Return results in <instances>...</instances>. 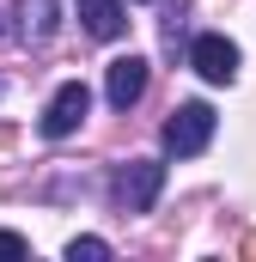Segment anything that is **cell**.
Returning <instances> with one entry per match:
<instances>
[{"label": "cell", "mask_w": 256, "mask_h": 262, "mask_svg": "<svg viewBox=\"0 0 256 262\" xmlns=\"http://www.w3.org/2000/svg\"><path fill=\"white\" fill-rule=\"evenodd\" d=\"M159 189H165V165L159 159H128V165H116V177H110V195H116L122 213H146L159 201Z\"/></svg>", "instance_id": "obj_1"}, {"label": "cell", "mask_w": 256, "mask_h": 262, "mask_svg": "<svg viewBox=\"0 0 256 262\" xmlns=\"http://www.w3.org/2000/svg\"><path fill=\"white\" fill-rule=\"evenodd\" d=\"M0 31H6V25H0Z\"/></svg>", "instance_id": "obj_11"}, {"label": "cell", "mask_w": 256, "mask_h": 262, "mask_svg": "<svg viewBox=\"0 0 256 262\" xmlns=\"http://www.w3.org/2000/svg\"><path fill=\"white\" fill-rule=\"evenodd\" d=\"M86 110H92V92H86L79 79H67V85H55V98L43 104V122H37V128L49 134V140H67V134L86 122Z\"/></svg>", "instance_id": "obj_4"}, {"label": "cell", "mask_w": 256, "mask_h": 262, "mask_svg": "<svg viewBox=\"0 0 256 262\" xmlns=\"http://www.w3.org/2000/svg\"><path fill=\"white\" fill-rule=\"evenodd\" d=\"M67 256H73V262H104V256H110V244H104V238H73Z\"/></svg>", "instance_id": "obj_8"}, {"label": "cell", "mask_w": 256, "mask_h": 262, "mask_svg": "<svg viewBox=\"0 0 256 262\" xmlns=\"http://www.w3.org/2000/svg\"><path fill=\"white\" fill-rule=\"evenodd\" d=\"M189 67L207 79V85H232V79H238V43L220 37V31H207V37L189 43Z\"/></svg>", "instance_id": "obj_3"}, {"label": "cell", "mask_w": 256, "mask_h": 262, "mask_svg": "<svg viewBox=\"0 0 256 262\" xmlns=\"http://www.w3.org/2000/svg\"><path fill=\"white\" fill-rule=\"evenodd\" d=\"M146 55H116V61L104 67V98L116 104V110H128V104H140V92H146Z\"/></svg>", "instance_id": "obj_5"}, {"label": "cell", "mask_w": 256, "mask_h": 262, "mask_svg": "<svg viewBox=\"0 0 256 262\" xmlns=\"http://www.w3.org/2000/svg\"><path fill=\"white\" fill-rule=\"evenodd\" d=\"M244 256H250V262H256V232H250V238H244Z\"/></svg>", "instance_id": "obj_10"}, {"label": "cell", "mask_w": 256, "mask_h": 262, "mask_svg": "<svg viewBox=\"0 0 256 262\" xmlns=\"http://www.w3.org/2000/svg\"><path fill=\"white\" fill-rule=\"evenodd\" d=\"M18 31L25 43H49L61 31V0H18Z\"/></svg>", "instance_id": "obj_6"}, {"label": "cell", "mask_w": 256, "mask_h": 262, "mask_svg": "<svg viewBox=\"0 0 256 262\" xmlns=\"http://www.w3.org/2000/svg\"><path fill=\"white\" fill-rule=\"evenodd\" d=\"M25 250H31V244H25L18 232H0V256H25Z\"/></svg>", "instance_id": "obj_9"}, {"label": "cell", "mask_w": 256, "mask_h": 262, "mask_svg": "<svg viewBox=\"0 0 256 262\" xmlns=\"http://www.w3.org/2000/svg\"><path fill=\"white\" fill-rule=\"evenodd\" d=\"M207 140H214V110H207L201 98L177 104V110H171V122H165V152H177V159H195Z\"/></svg>", "instance_id": "obj_2"}, {"label": "cell", "mask_w": 256, "mask_h": 262, "mask_svg": "<svg viewBox=\"0 0 256 262\" xmlns=\"http://www.w3.org/2000/svg\"><path fill=\"white\" fill-rule=\"evenodd\" d=\"M79 25L98 37V43H116L128 31V18H122V0H79Z\"/></svg>", "instance_id": "obj_7"}]
</instances>
